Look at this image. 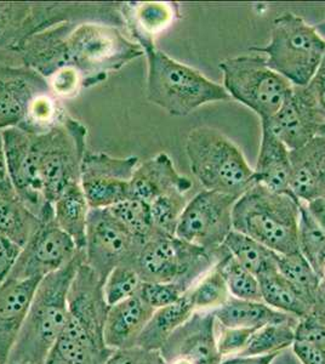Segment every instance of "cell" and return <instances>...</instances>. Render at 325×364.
I'll list each match as a JSON object with an SVG mask.
<instances>
[{
  "label": "cell",
  "instance_id": "obj_25",
  "mask_svg": "<svg viewBox=\"0 0 325 364\" xmlns=\"http://www.w3.org/2000/svg\"><path fill=\"white\" fill-rule=\"evenodd\" d=\"M262 139L254 174L256 183L280 195H292V161L288 147L261 123Z\"/></svg>",
  "mask_w": 325,
  "mask_h": 364
},
{
  "label": "cell",
  "instance_id": "obj_50",
  "mask_svg": "<svg viewBox=\"0 0 325 364\" xmlns=\"http://www.w3.org/2000/svg\"><path fill=\"white\" fill-rule=\"evenodd\" d=\"M279 353H272L266 356H235L223 360L221 364H272Z\"/></svg>",
  "mask_w": 325,
  "mask_h": 364
},
{
  "label": "cell",
  "instance_id": "obj_24",
  "mask_svg": "<svg viewBox=\"0 0 325 364\" xmlns=\"http://www.w3.org/2000/svg\"><path fill=\"white\" fill-rule=\"evenodd\" d=\"M124 28L142 50L154 46V37L175 20L177 5L159 1L120 3Z\"/></svg>",
  "mask_w": 325,
  "mask_h": 364
},
{
  "label": "cell",
  "instance_id": "obj_45",
  "mask_svg": "<svg viewBox=\"0 0 325 364\" xmlns=\"http://www.w3.org/2000/svg\"><path fill=\"white\" fill-rule=\"evenodd\" d=\"M21 250L22 248L18 245L0 235V283L8 279L20 257Z\"/></svg>",
  "mask_w": 325,
  "mask_h": 364
},
{
  "label": "cell",
  "instance_id": "obj_3",
  "mask_svg": "<svg viewBox=\"0 0 325 364\" xmlns=\"http://www.w3.org/2000/svg\"><path fill=\"white\" fill-rule=\"evenodd\" d=\"M84 252L41 279L6 363L44 364L58 343L68 316V291Z\"/></svg>",
  "mask_w": 325,
  "mask_h": 364
},
{
  "label": "cell",
  "instance_id": "obj_29",
  "mask_svg": "<svg viewBox=\"0 0 325 364\" xmlns=\"http://www.w3.org/2000/svg\"><path fill=\"white\" fill-rule=\"evenodd\" d=\"M223 247L257 279L278 272V254L243 233L233 230L227 236Z\"/></svg>",
  "mask_w": 325,
  "mask_h": 364
},
{
  "label": "cell",
  "instance_id": "obj_5",
  "mask_svg": "<svg viewBox=\"0 0 325 364\" xmlns=\"http://www.w3.org/2000/svg\"><path fill=\"white\" fill-rule=\"evenodd\" d=\"M300 204L292 195H280L255 183L235 202L233 230L280 255L300 252Z\"/></svg>",
  "mask_w": 325,
  "mask_h": 364
},
{
  "label": "cell",
  "instance_id": "obj_27",
  "mask_svg": "<svg viewBox=\"0 0 325 364\" xmlns=\"http://www.w3.org/2000/svg\"><path fill=\"white\" fill-rule=\"evenodd\" d=\"M196 312L193 302L188 293H185L176 302L169 306L154 311L149 323L146 324L136 346L146 350L161 351L166 340L173 336L177 328L191 318Z\"/></svg>",
  "mask_w": 325,
  "mask_h": 364
},
{
  "label": "cell",
  "instance_id": "obj_55",
  "mask_svg": "<svg viewBox=\"0 0 325 364\" xmlns=\"http://www.w3.org/2000/svg\"><path fill=\"white\" fill-rule=\"evenodd\" d=\"M0 364H4V363H3V362H1V360H0Z\"/></svg>",
  "mask_w": 325,
  "mask_h": 364
},
{
  "label": "cell",
  "instance_id": "obj_32",
  "mask_svg": "<svg viewBox=\"0 0 325 364\" xmlns=\"http://www.w3.org/2000/svg\"><path fill=\"white\" fill-rule=\"evenodd\" d=\"M299 321L292 317L284 322L272 323L260 328L252 333L247 348L239 356H266L292 348L297 340Z\"/></svg>",
  "mask_w": 325,
  "mask_h": 364
},
{
  "label": "cell",
  "instance_id": "obj_48",
  "mask_svg": "<svg viewBox=\"0 0 325 364\" xmlns=\"http://www.w3.org/2000/svg\"><path fill=\"white\" fill-rule=\"evenodd\" d=\"M306 87L312 94L314 100L317 101L318 106L325 114V54L321 58V63L318 67V70H316L311 82Z\"/></svg>",
  "mask_w": 325,
  "mask_h": 364
},
{
  "label": "cell",
  "instance_id": "obj_9",
  "mask_svg": "<svg viewBox=\"0 0 325 364\" xmlns=\"http://www.w3.org/2000/svg\"><path fill=\"white\" fill-rule=\"evenodd\" d=\"M223 254V247L216 252H206L175 236L153 235L141 247L134 269L142 282L175 283L188 291Z\"/></svg>",
  "mask_w": 325,
  "mask_h": 364
},
{
  "label": "cell",
  "instance_id": "obj_17",
  "mask_svg": "<svg viewBox=\"0 0 325 364\" xmlns=\"http://www.w3.org/2000/svg\"><path fill=\"white\" fill-rule=\"evenodd\" d=\"M289 151L300 149L319 135L325 114L307 87H292L275 116L261 120Z\"/></svg>",
  "mask_w": 325,
  "mask_h": 364
},
{
  "label": "cell",
  "instance_id": "obj_8",
  "mask_svg": "<svg viewBox=\"0 0 325 364\" xmlns=\"http://www.w3.org/2000/svg\"><path fill=\"white\" fill-rule=\"evenodd\" d=\"M250 50L264 55L268 66L292 87H306L324 56L325 38L304 18L285 13L273 21L267 46Z\"/></svg>",
  "mask_w": 325,
  "mask_h": 364
},
{
  "label": "cell",
  "instance_id": "obj_2",
  "mask_svg": "<svg viewBox=\"0 0 325 364\" xmlns=\"http://www.w3.org/2000/svg\"><path fill=\"white\" fill-rule=\"evenodd\" d=\"M108 309L103 282L82 262L68 291L66 326L50 355L66 364H106L114 352L105 341Z\"/></svg>",
  "mask_w": 325,
  "mask_h": 364
},
{
  "label": "cell",
  "instance_id": "obj_33",
  "mask_svg": "<svg viewBox=\"0 0 325 364\" xmlns=\"http://www.w3.org/2000/svg\"><path fill=\"white\" fill-rule=\"evenodd\" d=\"M278 272L292 283L301 294L304 295L311 304H314V299L321 283V277L313 269L300 252H292L288 255L278 254Z\"/></svg>",
  "mask_w": 325,
  "mask_h": 364
},
{
  "label": "cell",
  "instance_id": "obj_51",
  "mask_svg": "<svg viewBox=\"0 0 325 364\" xmlns=\"http://www.w3.org/2000/svg\"><path fill=\"white\" fill-rule=\"evenodd\" d=\"M307 204L309 211L312 213V215L316 218L318 223L321 224V228L325 230V196L321 198L316 199L311 203Z\"/></svg>",
  "mask_w": 325,
  "mask_h": 364
},
{
  "label": "cell",
  "instance_id": "obj_20",
  "mask_svg": "<svg viewBox=\"0 0 325 364\" xmlns=\"http://www.w3.org/2000/svg\"><path fill=\"white\" fill-rule=\"evenodd\" d=\"M193 183L181 175L166 154H158L136 166L130 181V197L149 204L161 196L186 195Z\"/></svg>",
  "mask_w": 325,
  "mask_h": 364
},
{
  "label": "cell",
  "instance_id": "obj_36",
  "mask_svg": "<svg viewBox=\"0 0 325 364\" xmlns=\"http://www.w3.org/2000/svg\"><path fill=\"white\" fill-rule=\"evenodd\" d=\"M66 114V111L60 104V100L50 91L34 100L20 129L36 135L46 133L60 123Z\"/></svg>",
  "mask_w": 325,
  "mask_h": 364
},
{
  "label": "cell",
  "instance_id": "obj_41",
  "mask_svg": "<svg viewBox=\"0 0 325 364\" xmlns=\"http://www.w3.org/2000/svg\"><path fill=\"white\" fill-rule=\"evenodd\" d=\"M185 293L187 291L175 283H149V282H142L140 289L137 291L141 299L154 310L169 306L181 298Z\"/></svg>",
  "mask_w": 325,
  "mask_h": 364
},
{
  "label": "cell",
  "instance_id": "obj_13",
  "mask_svg": "<svg viewBox=\"0 0 325 364\" xmlns=\"http://www.w3.org/2000/svg\"><path fill=\"white\" fill-rule=\"evenodd\" d=\"M235 197L203 190L186 205L175 237L190 245L216 252L233 231L232 210Z\"/></svg>",
  "mask_w": 325,
  "mask_h": 364
},
{
  "label": "cell",
  "instance_id": "obj_10",
  "mask_svg": "<svg viewBox=\"0 0 325 364\" xmlns=\"http://www.w3.org/2000/svg\"><path fill=\"white\" fill-rule=\"evenodd\" d=\"M87 136V127L68 113L46 133L34 134L38 168L49 203L54 204L67 187L80 183Z\"/></svg>",
  "mask_w": 325,
  "mask_h": 364
},
{
  "label": "cell",
  "instance_id": "obj_53",
  "mask_svg": "<svg viewBox=\"0 0 325 364\" xmlns=\"http://www.w3.org/2000/svg\"><path fill=\"white\" fill-rule=\"evenodd\" d=\"M319 136L325 137V124L321 127V132H319Z\"/></svg>",
  "mask_w": 325,
  "mask_h": 364
},
{
  "label": "cell",
  "instance_id": "obj_49",
  "mask_svg": "<svg viewBox=\"0 0 325 364\" xmlns=\"http://www.w3.org/2000/svg\"><path fill=\"white\" fill-rule=\"evenodd\" d=\"M309 316L318 324H321V327L325 328V281L323 279Z\"/></svg>",
  "mask_w": 325,
  "mask_h": 364
},
{
  "label": "cell",
  "instance_id": "obj_52",
  "mask_svg": "<svg viewBox=\"0 0 325 364\" xmlns=\"http://www.w3.org/2000/svg\"><path fill=\"white\" fill-rule=\"evenodd\" d=\"M44 364H66L65 362H62L61 360H58V358H56V357L51 356L50 355L49 358L46 360V363Z\"/></svg>",
  "mask_w": 325,
  "mask_h": 364
},
{
  "label": "cell",
  "instance_id": "obj_47",
  "mask_svg": "<svg viewBox=\"0 0 325 364\" xmlns=\"http://www.w3.org/2000/svg\"><path fill=\"white\" fill-rule=\"evenodd\" d=\"M17 198L13 182L9 175L8 163L5 157L4 141L0 132V199Z\"/></svg>",
  "mask_w": 325,
  "mask_h": 364
},
{
  "label": "cell",
  "instance_id": "obj_34",
  "mask_svg": "<svg viewBox=\"0 0 325 364\" xmlns=\"http://www.w3.org/2000/svg\"><path fill=\"white\" fill-rule=\"evenodd\" d=\"M215 267L226 282L230 296L250 301H262L257 277L240 265L226 249L223 248V257L218 259Z\"/></svg>",
  "mask_w": 325,
  "mask_h": 364
},
{
  "label": "cell",
  "instance_id": "obj_18",
  "mask_svg": "<svg viewBox=\"0 0 325 364\" xmlns=\"http://www.w3.org/2000/svg\"><path fill=\"white\" fill-rule=\"evenodd\" d=\"M161 353L166 363L181 360L190 364H221L214 312L196 311L166 340Z\"/></svg>",
  "mask_w": 325,
  "mask_h": 364
},
{
  "label": "cell",
  "instance_id": "obj_14",
  "mask_svg": "<svg viewBox=\"0 0 325 364\" xmlns=\"http://www.w3.org/2000/svg\"><path fill=\"white\" fill-rule=\"evenodd\" d=\"M9 175L17 198L44 221L55 219L54 205L46 200L38 168L34 134L20 128L1 132Z\"/></svg>",
  "mask_w": 325,
  "mask_h": 364
},
{
  "label": "cell",
  "instance_id": "obj_38",
  "mask_svg": "<svg viewBox=\"0 0 325 364\" xmlns=\"http://www.w3.org/2000/svg\"><path fill=\"white\" fill-rule=\"evenodd\" d=\"M299 249L317 272L321 255L325 252V230L304 202L300 204Z\"/></svg>",
  "mask_w": 325,
  "mask_h": 364
},
{
  "label": "cell",
  "instance_id": "obj_37",
  "mask_svg": "<svg viewBox=\"0 0 325 364\" xmlns=\"http://www.w3.org/2000/svg\"><path fill=\"white\" fill-rule=\"evenodd\" d=\"M196 311H214L230 298L226 282L216 267L206 273L188 291Z\"/></svg>",
  "mask_w": 325,
  "mask_h": 364
},
{
  "label": "cell",
  "instance_id": "obj_23",
  "mask_svg": "<svg viewBox=\"0 0 325 364\" xmlns=\"http://www.w3.org/2000/svg\"><path fill=\"white\" fill-rule=\"evenodd\" d=\"M154 311L139 294L110 307L105 324V341L108 348L115 351L136 346Z\"/></svg>",
  "mask_w": 325,
  "mask_h": 364
},
{
  "label": "cell",
  "instance_id": "obj_6",
  "mask_svg": "<svg viewBox=\"0 0 325 364\" xmlns=\"http://www.w3.org/2000/svg\"><path fill=\"white\" fill-rule=\"evenodd\" d=\"M144 53L149 68L147 100L170 116L186 117L204 105L230 101V96L223 85L174 60L156 46L144 50Z\"/></svg>",
  "mask_w": 325,
  "mask_h": 364
},
{
  "label": "cell",
  "instance_id": "obj_15",
  "mask_svg": "<svg viewBox=\"0 0 325 364\" xmlns=\"http://www.w3.org/2000/svg\"><path fill=\"white\" fill-rule=\"evenodd\" d=\"M139 158L112 157L87 152L82 161L80 186L90 209H108L130 198V181Z\"/></svg>",
  "mask_w": 325,
  "mask_h": 364
},
{
  "label": "cell",
  "instance_id": "obj_30",
  "mask_svg": "<svg viewBox=\"0 0 325 364\" xmlns=\"http://www.w3.org/2000/svg\"><path fill=\"white\" fill-rule=\"evenodd\" d=\"M262 301L275 310L302 319L309 315L312 304L279 272L259 278Z\"/></svg>",
  "mask_w": 325,
  "mask_h": 364
},
{
  "label": "cell",
  "instance_id": "obj_35",
  "mask_svg": "<svg viewBox=\"0 0 325 364\" xmlns=\"http://www.w3.org/2000/svg\"><path fill=\"white\" fill-rule=\"evenodd\" d=\"M112 215L127 228L132 236L144 243L154 235L149 204L139 199H125L113 207L108 208Z\"/></svg>",
  "mask_w": 325,
  "mask_h": 364
},
{
  "label": "cell",
  "instance_id": "obj_54",
  "mask_svg": "<svg viewBox=\"0 0 325 364\" xmlns=\"http://www.w3.org/2000/svg\"><path fill=\"white\" fill-rule=\"evenodd\" d=\"M6 364H29V363H6Z\"/></svg>",
  "mask_w": 325,
  "mask_h": 364
},
{
  "label": "cell",
  "instance_id": "obj_7",
  "mask_svg": "<svg viewBox=\"0 0 325 364\" xmlns=\"http://www.w3.org/2000/svg\"><path fill=\"white\" fill-rule=\"evenodd\" d=\"M186 154L204 190L239 198L255 185V174L233 141L211 127L191 130Z\"/></svg>",
  "mask_w": 325,
  "mask_h": 364
},
{
  "label": "cell",
  "instance_id": "obj_16",
  "mask_svg": "<svg viewBox=\"0 0 325 364\" xmlns=\"http://www.w3.org/2000/svg\"><path fill=\"white\" fill-rule=\"evenodd\" d=\"M79 252L75 240L58 228L55 219L44 221L21 250L8 278L43 279L70 264Z\"/></svg>",
  "mask_w": 325,
  "mask_h": 364
},
{
  "label": "cell",
  "instance_id": "obj_22",
  "mask_svg": "<svg viewBox=\"0 0 325 364\" xmlns=\"http://www.w3.org/2000/svg\"><path fill=\"white\" fill-rule=\"evenodd\" d=\"M290 192L304 203L325 196V137H314L300 149L290 151Z\"/></svg>",
  "mask_w": 325,
  "mask_h": 364
},
{
  "label": "cell",
  "instance_id": "obj_44",
  "mask_svg": "<svg viewBox=\"0 0 325 364\" xmlns=\"http://www.w3.org/2000/svg\"><path fill=\"white\" fill-rule=\"evenodd\" d=\"M106 364H166L161 351L140 346L115 350Z\"/></svg>",
  "mask_w": 325,
  "mask_h": 364
},
{
  "label": "cell",
  "instance_id": "obj_1",
  "mask_svg": "<svg viewBox=\"0 0 325 364\" xmlns=\"http://www.w3.org/2000/svg\"><path fill=\"white\" fill-rule=\"evenodd\" d=\"M144 55L142 48L120 27L66 22L29 38L18 50L17 61L46 79L63 67H72L82 77L84 89H89Z\"/></svg>",
  "mask_w": 325,
  "mask_h": 364
},
{
  "label": "cell",
  "instance_id": "obj_39",
  "mask_svg": "<svg viewBox=\"0 0 325 364\" xmlns=\"http://www.w3.org/2000/svg\"><path fill=\"white\" fill-rule=\"evenodd\" d=\"M186 195L171 193L161 196L149 204L154 235L175 236L177 225L187 205Z\"/></svg>",
  "mask_w": 325,
  "mask_h": 364
},
{
  "label": "cell",
  "instance_id": "obj_31",
  "mask_svg": "<svg viewBox=\"0 0 325 364\" xmlns=\"http://www.w3.org/2000/svg\"><path fill=\"white\" fill-rule=\"evenodd\" d=\"M43 221L18 198L0 199V235L23 248Z\"/></svg>",
  "mask_w": 325,
  "mask_h": 364
},
{
  "label": "cell",
  "instance_id": "obj_43",
  "mask_svg": "<svg viewBox=\"0 0 325 364\" xmlns=\"http://www.w3.org/2000/svg\"><path fill=\"white\" fill-rule=\"evenodd\" d=\"M220 326V324H218ZM255 331L243 328H228L220 326L218 331V348L221 356H239L245 350L252 333Z\"/></svg>",
  "mask_w": 325,
  "mask_h": 364
},
{
  "label": "cell",
  "instance_id": "obj_42",
  "mask_svg": "<svg viewBox=\"0 0 325 364\" xmlns=\"http://www.w3.org/2000/svg\"><path fill=\"white\" fill-rule=\"evenodd\" d=\"M50 90L58 100L73 99L84 89L82 79L72 67H63L48 78Z\"/></svg>",
  "mask_w": 325,
  "mask_h": 364
},
{
  "label": "cell",
  "instance_id": "obj_11",
  "mask_svg": "<svg viewBox=\"0 0 325 364\" xmlns=\"http://www.w3.org/2000/svg\"><path fill=\"white\" fill-rule=\"evenodd\" d=\"M223 87L230 99L250 108L261 120L276 114L292 89V84L268 66L264 55L227 58L218 65Z\"/></svg>",
  "mask_w": 325,
  "mask_h": 364
},
{
  "label": "cell",
  "instance_id": "obj_40",
  "mask_svg": "<svg viewBox=\"0 0 325 364\" xmlns=\"http://www.w3.org/2000/svg\"><path fill=\"white\" fill-rule=\"evenodd\" d=\"M141 284L140 276L132 266L115 267L103 283V295L108 306H114L137 294Z\"/></svg>",
  "mask_w": 325,
  "mask_h": 364
},
{
  "label": "cell",
  "instance_id": "obj_21",
  "mask_svg": "<svg viewBox=\"0 0 325 364\" xmlns=\"http://www.w3.org/2000/svg\"><path fill=\"white\" fill-rule=\"evenodd\" d=\"M41 279H13L0 283V360L6 364L28 314Z\"/></svg>",
  "mask_w": 325,
  "mask_h": 364
},
{
  "label": "cell",
  "instance_id": "obj_19",
  "mask_svg": "<svg viewBox=\"0 0 325 364\" xmlns=\"http://www.w3.org/2000/svg\"><path fill=\"white\" fill-rule=\"evenodd\" d=\"M50 91L48 79L33 68L0 63V132L20 128L34 100Z\"/></svg>",
  "mask_w": 325,
  "mask_h": 364
},
{
  "label": "cell",
  "instance_id": "obj_46",
  "mask_svg": "<svg viewBox=\"0 0 325 364\" xmlns=\"http://www.w3.org/2000/svg\"><path fill=\"white\" fill-rule=\"evenodd\" d=\"M292 348L302 364H325V348L316 343L295 340Z\"/></svg>",
  "mask_w": 325,
  "mask_h": 364
},
{
  "label": "cell",
  "instance_id": "obj_12",
  "mask_svg": "<svg viewBox=\"0 0 325 364\" xmlns=\"http://www.w3.org/2000/svg\"><path fill=\"white\" fill-rule=\"evenodd\" d=\"M142 245L108 209H90L82 249L84 262L103 283L115 267H134Z\"/></svg>",
  "mask_w": 325,
  "mask_h": 364
},
{
  "label": "cell",
  "instance_id": "obj_28",
  "mask_svg": "<svg viewBox=\"0 0 325 364\" xmlns=\"http://www.w3.org/2000/svg\"><path fill=\"white\" fill-rule=\"evenodd\" d=\"M53 205L55 221L58 228L75 240L78 250H82L85 247L87 216L90 207L80 183L67 187Z\"/></svg>",
  "mask_w": 325,
  "mask_h": 364
},
{
  "label": "cell",
  "instance_id": "obj_4",
  "mask_svg": "<svg viewBox=\"0 0 325 364\" xmlns=\"http://www.w3.org/2000/svg\"><path fill=\"white\" fill-rule=\"evenodd\" d=\"M103 22L124 28L120 3L0 1V63L20 65L26 41L66 22Z\"/></svg>",
  "mask_w": 325,
  "mask_h": 364
},
{
  "label": "cell",
  "instance_id": "obj_26",
  "mask_svg": "<svg viewBox=\"0 0 325 364\" xmlns=\"http://www.w3.org/2000/svg\"><path fill=\"white\" fill-rule=\"evenodd\" d=\"M213 312L220 326L251 331H257L267 324L284 322L292 318V316L275 310L264 301H250L233 296H230L223 306Z\"/></svg>",
  "mask_w": 325,
  "mask_h": 364
}]
</instances>
